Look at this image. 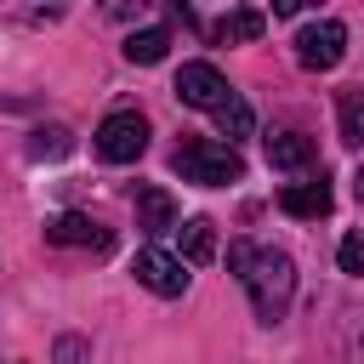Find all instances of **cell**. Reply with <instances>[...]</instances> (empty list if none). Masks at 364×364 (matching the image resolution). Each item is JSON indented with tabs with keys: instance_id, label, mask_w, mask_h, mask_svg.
<instances>
[{
	"instance_id": "obj_1",
	"label": "cell",
	"mask_w": 364,
	"mask_h": 364,
	"mask_svg": "<svg viewBox=\"0 0 364 364\" xmlns=\"http://www.w3.org/2000/svg\"><path fill=\"white\" fill-rule=\"evenodd\" d=\"M228 267H233L239 290L250 296L256 318H262V324H279L284 307H290V296H296V262H290L284 250H273V245L233 239V245H228Z\"/></svg>"
},
{
	"instance_id": "obj_2",
	"label": "cell",
	"mask_w": 364,
	"mask_h": 364,
	"mask_svg": "<svg viewBox=\"0 0 364 364\" xmlns=\"http://www.w3.org/2000/svg\"><path fill=\"white\" fill-rule=\"evenodd\" d=\"M171 171H176L182 182H193V188H228V182H239V176H245V159H239L228 142L188 136V142H176Z\"/></svg>"
},
{
	"instance_id": "obj_3",
	"label": "cell",
	"mask_w": 364,
	"mask_h": 364,
	"mask_svg": "<svg viewBox=\"0 0 364 364\" xmlns=\"http://www.w3.org/2000/svg\"><path fill=\"white\" fill-rule=\"evenodd\" d=\"M142 148H148V119L136 108H114L97 125V154L108 165H131V159H142Z\"/></svg>"
},
{
	"instance_id": "obj_4",
	"label": "cell",
	"mask_w": 364,
	"mask_h": 364,
	"mask_svg": "<svg viewBox=\"0 0 364 364\" xmlns=\"http://www.w3.org/2000/svg\"><path fill=\"white\" fill-rule=\"evenodd\" d=\"M347 57V28L336 23V17H318V23H307L301 34H296V63L301 68H336Z\"/></svg>"
},
{
	"instance_id": "obj_5",
	"label": "cell",
	"mask_w": 364,
	"mask_h": 364,
	"mask_svg": "<svg viewBox=\"0 0 364 364\" xmlns=\"http://www.w3.org/2000/svg\"><path fill=\"white\" fill-rule=\"evenodd\" d=\"M176 97H182L188 108L216 114V108L233 97V85H228V74H222L216 63H182V74H176Z\"/></svg>"
},
{
	"instance_id": "obj_6",
	"label": "cell",
	"mask_w": 364,
	"mask_h": 364,
	"mask_svg": "<svg viewBox=\"0 0 364 364\" xmlns=\"http://www.w3.org/2000/svg\"><path fill=\"white\" fill-rule=\"evenodd\" d=\"M131 273H136V284H142V290H154V296H182V290H188V273H182V256H171V250H159V245H148V250H136V262H131Z\"/></svg>"
},
{
	"instance_id": "obj_7",
	"label": "cell",
	"mask_w": 364,
	"mask_h": 364,
	"mask_svg": "<svg viewBox=\"0 0 364 364\" xmlns=\"http://www.w3.org/2000/svg\"><path fill=\"white\" fill-rule=\"evenodd\" d=\"M136 228H142V233H171V228H182V210H176L171 188H159V182L136 188Z\"/></svg>"
},
{
	"instance_id": "obj_8",
	"label": "cell",
	"mask_w": 364,
	"mask_h": 364,
	"mask_svg": "<svg viewBox=\"0 0 364 364\" xmlns=\"http://www.w3.org/2000/svg\"><path fill=\"white\" fill-rule=\"evenodd\" d=\"M46 239L51 245H91V250H108V228H97L85 210H63L46 222Z\"/></svg>"
},
{
	"instance_id": "obj_9",
	"label": "cell",
	"mask_w": 364,
	"mask_h": 364,
	"mask_svg": "<svg viewBox=\"0 0 364 364\" xmlns=\"http://www.w3.org/2000/svg\"><path fill=\"white\" fill-rule=\"evenodd\" d=\"M279 210H284V216H301V222L330 216V182H290V188L279 193Z\"/></svg>"
},
{
	"instance_id": "obj_10",
	"label": "cell",
	"mask_w": 364,
	"mask_h": 364,
	"mask_svg": "<svg viewBox=\"0 0 364 364\" xmlns=\"http://www.w3.org/2000/svg\"><path fill=\"white\" fill-rule=\"evenodd\" d=\"M267 165H273V171H307V165H313V136H301V131H273V136H267Z\"/></svg>"
},
{
	"instance_id": "obj_11",
	"label": "cell",
	"mask_w": 364,
	"mask_h": 364,
	"mask_svg": "<svg viewBox=\"0 0 364 364\" xmlns=\"http://www.w3.org/2000/svg\"><path fill=\"white\" fill-rule=\"evenodd\" d=\"M262 28H267V17L250 11V6H239V11H228V17L210 23V40H222V46H245V40H262Z\"/></svg>"
},
{
	"instance_id": "obj_12",
	"label": "cell",
	"mask_w": 364,
	"mask_h": 364,
	"mask_svg": "<svg viewBox=\"0 0 364 364\" xmlns=\"http://www.w3.org/2000/svg\"><path fill=\"white\" fill-rule=\"evenodd\" d=\"M176 233H182V262L205 267V262L216 256V222H210V216H188Z\"/></svg>"
},
{
	"instance_id": "obj_13",
	"label": "cell",
	"mask_w": 364,
	"mask_h": 364,
	"mask_svg": "<svg viewBox=\"0 0 364 364\" xmlns=\"http://www.w3.org/2000/svg\"><path fill=\"white\" fill-rule=\"evenodd\" d=\"M336 125L347 148H364V91H341L336 97Z\"/></svg>"
},
{
	"instance_id": "obj_14",
	"label": "cell",
	"mask_w": 364,
	"mask_h": 364,
	"mask_svg": "<svg viewBox=\"0 0 364 364\" xmlns=\"http://www.w3.org/2000/svg\"><path fill=\"white\" fill-rule=\"evenodd\" d=\"M171 51V28H136L131 40H125V57L131 63H159Z\"/></svg>"
},
{
	"instance_id": "obj_15",
	"label": "cell",
	"mask_w": 364,
	"mask_h": 364,
	"mask_svg": "<svg viewBox=\"0 0 364 364\" xmlns=\"http://www.w3.org/2000/svg\"><path fill=\"white\" fill-rule=\"evenodd\" d=\"M216 125H222V136H228V148H233V142H239V136H250V125H256V119H250V102L233 91V97L216 108Z\"/></svg>"
},
{
	"instance_id": "obj_16",
	"label": "cell",
	"mask_w": 364,
	"mask_h": 364,
	"mask_svg": "<svg viewBox=\"0 0 364 364\" xmlns=\"http://www.w3.org/2000/svg\"><path fill=\"white\" fill-rule=\"evenodd\" d=\"M68 148H74V136H68L63 125H40V131H34V142H28V154H34V159H63Z\"/></svg>"
},
{
	"instance_id": "obj_17",
	"label": "cell",
	"mask_w": 364,
	"mask_h": 364,
	"mask_svg": "<svg viewBox=\"0 0 364 364\" xmlns=\"http://www.w3.org/2000/svg\"><path fill=\"white\" fill-rule=\"evenodd\" d=\"M336 262H341V273H364V228L341 239V250H336Z\"/></svg>"
},
{
	"instance_id": "obj_18",
	"label": "cell",
	"mask_w": 364,
	"mask_h": 364,
	"mask_svg": "<svg viewBox=\"0 0 364 364\" xmlns=\"http://www.w3.org/2000/svg\"><path fill=\"white\" fill-rule=\"evenodd\" d=\"M51 358H57V364H91V347H85L80 336H57V347H51Z\"/></svg>"
},
{
	"instance_id": "obj_19",
	"label": "cell",
	"mask_w": 364,
	"mask_h": 364,
	"mask_svg": "<svg viewBox=\"0 0 364 364\" xmlns=\"http://www.w3.org/2000/svg\"><path fill=\"white\" fill-rule=\"evenodd\" d=\"M353 193H358V205H364V165L353 171Z\"/></svg>"
}]
</instances>
